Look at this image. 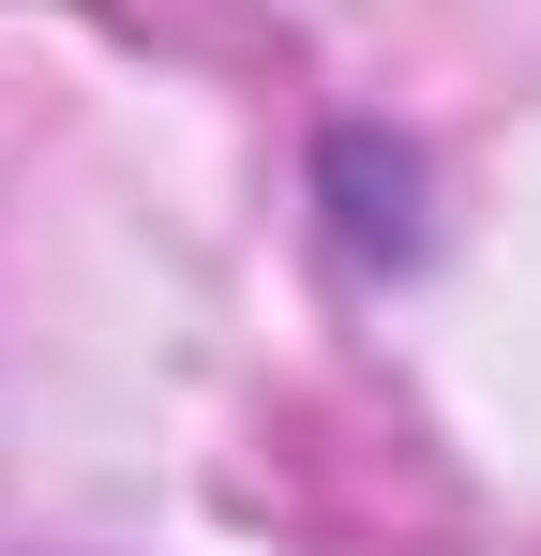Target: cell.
<instances>
[{
	"instance_id": "obj_1",
	"label": "cell",
	"mask_w": 541,
	"mask_h": 556,
	"mask_svg": "<svg viewBox=\"0 0 541 556\" xmlns=\"http://www.w3.org/2000/svg\"><path fill=\"white\" fill-rule=\"evenodd\" d=\"M316 166H331V226H347V256H361V271H406V256H422V151H391L376 121H347Z\"/></svg>"
}]
</instances>
